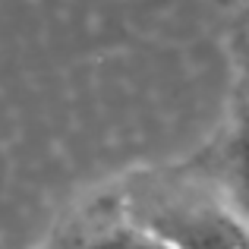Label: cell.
Returning <instances> with one entry per match:
<instances>
[{"instance_id":"cell-1","label":"cell","mask_w":249,"mask_h":249,"mask_svg":"<svg viewBox=\"0 0 249 249\" xmlns=\"http://www.w3.org/2000/svg\"><path fill=\"white\" fill-rule=\"evenodd\" d=\"M123 218L177 249H249V227L227 208L212 180L167 177L139 183Z\"/></svg>"},{"instance_id":"cell-2","label":"cell","mask_w":249,"mask_h":249,"mask_svg":"<svg viewBox=\"0 0 249 249\" xmlns=\"http://www.w3.org/2000/svg\"><path fill=\"white\" fill-rule=\"evenodd\" d=\"M221 199L249 227V120L227 139L218 180H212Z\"/></svg>"},{"instance_id":"cell-3","label":"cell","mask_w":249,"mask_h":249,"mask_svg":"<svg viewBox=\"0 0 249 249\" xmlns=\"http://www.w3.org/2000/svg\"><path fill=\"white\" fill-rule=\"evenodd\" d=\"M85 249H177V246H170L158 233H152V231H145V227L123 218L120 224L104 227Z\"/></svg>"},{"instance_id":"cell-4","label":"cell","mask_w":249,"mask_h":249,"mask_svg":"<svg viewBox=\"0 0 249 249\" xmlns=\"http://www.w3.org/2000/svg\"><path fill=\"white\" fill-rule=\"evenodd\" d=\"M240 41H243V60L249 63V13H246V19H243V25H240Z\"/></svg>"}]
</instances>
